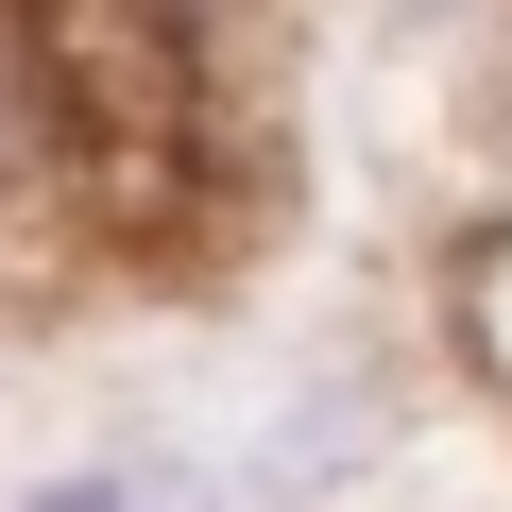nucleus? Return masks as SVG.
Segmentation results:
<instances>
[{
	"label": "nucleus",
	"mask_w": 512,
	"mask_h": 512,
	"mask_svg": "<svg viewBox=\"0 0 512 512\" xmlns=\"http://www.w3.org/2000/svg\"><path fill=\"white\" fill-rule=\"evenodd\" d=\"M393 461H410V393H393L376 359H308L274 410H256L239 495H256V512H342V495L393 478Z\"/></svg>",
	"instance_id": "obj_1"
},
{
	"label": "nucleus",
	"mask_w": 512,
	"mask_h": 512,
	"mask_svg": "<svg viewBox=\"0 0 512 512\" xmlns=\"http://www.w3.org/2000/svg\"><path fill=\"white\" fill-rule=\"evenodd\" d=\"M86 188V120H69V52H52V0H0V222L69 205Z\"/></svg>",
	"instance_id": "obj_2"
},
{
	"label": "nucleus",
	"mask_w": 512,
	"mask_h": 512,
	"mask_svg": "<svg viewBox=\"0 0 512 512\" xmlns=\"http://www.w3.org/2000/svg\"><path fill=\"white\" fill-rule=\"evenodd\" d=\"M444 342L478 359V393H512V205L461 239V274H444Z\"/></svg>",
	"instance_id": "obj_3"
},
{
	"label": "nucleus",
	"mask_w": 512,
	"mask_h": 512,
	"mask_svg": "<svg viewBox=\"0 0 512 512\" xmlns=\"http://www.w3.org/2000/svg\"><path fill=\"white\" fill-rule=\"evenodd\" d=\"M120 478H137V512H256L239 461H205V444H120Z\"/></svg>",
	"instance_id": "obj_4"
},
{
	"label": "nucleus",
	"mask_w": 512,
	"mask_h": 512,
	"mask_svg": "<svg viewBox=\"0 0 512 512\" xmlns=\"http://www.w3.org/2000/svg\"><path fill=\"white\" fill-rule=\"evenodd\" d=\"M103 18H137L154 52H188V69H205V52H239L256 18H274V0H103Z\"/></svg>",
	"instance_id": "obj_5"
},
{
	"label": "nucleus",
	"mask_w": 512,
	"mask_h": 512,
	"mask_svg": "<svg viewBox=\"0 0 512 512\" xmlns=\"http://www.w3.org/2000/svg\"><path fill=\"white\" fill-rule=\"evenodd\" d=\"M0 512H137V478H120V444H103V461H52V478H18Z\"/></svg>",
	"instance_id": "obj_6"
},
{
	"label": "nucleus",
	"mask_w": 512,
	"mask_h": 512,
	"mask_svg": "<svg viewBox=\"0 0 512 512\" xmlns=\"http://www.w3.org/2000/svg\"><path fill=\"white\" fill-rule=\"evenodd\" d=\"M376 18H393V35H461L478 0H376Z\"/></svg>",
	"instance_id": "obj_7"
}]
</instances>
